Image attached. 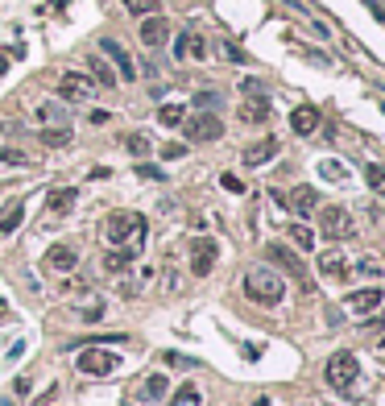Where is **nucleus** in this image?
I'll list each match as a JSON object with an SVG mask.
<instances>
[{
    "label": "nucleus",
    "mask_w": 385,
    "mask_h": 406,
    "mask_svg": "<svg viewBox=\"0 0 385 406\" xmlns=\"http://www.w3.org/2000/svg\"><path fill=\"white\" fill-rule=\"evenodd\" d=\"M245 299L257 307H278L286 299V282L273 266H249L245 270Z\"/></svg>",
    "instance_id": "obj_1"
},
{
    "label": "nucleus",
    "mask_w": 385,
    "mask_h": 406,
    "mask_svg": "<svg viewBox=\"0 0 385 406\" xmlns=\"http://www.w3.org/2000/svg\"><path fill=\"white\" fill-rule=\"evenodd\" d=\"M145 236H149V224H145V216H137V212H112L108 220H104V241L108 245H145Z\"/></svg>",
    "instance_id": "obj_2"
},
{
    "label": "nucleus",
    "mask_w": 385,
    "mask_h": 406,
    "mask_svg": "<svg viewBox=\"0 0 385 406\" xmlns=\"http://www.w3.org/2000/svg\"><path fill=\"white\" fill-rule=\"evenodd\" d=\"M319 212V232L327 241H352L356 236V224H352V212L340 208V203H327V208H315Z\"/></svg>",
    "instance_id": "obj_3"
},
{
    "label": "nucleus",
    "mask_w": 385,
    "mask_h": 406,
    "mask_svg": "<svg viewBox=\"0 0 385 406\" xmlns=\"http://www.w3.org/2000/svg\"><path fill=\"white\" fill-rule=\"evenodd\" d=\"M356 377H360V365H356V353H348V349L332 353L327 365H323V381H327L332 390H348Z\"/></svg>",
    "instance_id": "obj_4"
},
{
    "label": "nucleus",
    "mask_w": 385,
    "mask_h": 406,
    "mask_svg": "<svg viewBox=\"0 0 385 406\" xmlns=\"http://www.w3.org/2000/svg\"><path fill=\"white\" fill-rule=\"evenodd\" d=\"M75 369H79V373H91V377H108V373L121 369V357L108 353V349H100V344H91V349H83V353L75 357Z\"/></svg>",
    "instance_id": "obj_5"
},
{
    "label": "nucleus",
    "mask_w": 385,
    "mask_h": 406,
    "mask_svg": "<svg viewBox=\"0 0 385 406\" xmlns=\"http://www.w3.org/2000/svg\"><path fill=\"white\" fill-rule=\"evenodd\" d=\"M265 257H269V266H278V270H286L290 278H299L302 290H315V286H311V278H306V266H302L299 257H295V249H290V245H278V241H269V245H265Z\"/></svg>",
    "instance_id": "obj_6"
},
{
    "label": "nucleus",
    "mask_w": 385,
    "mask_h": 406,
    "mask_svg": "<svg viewBox=\"0 0 385 406\" xmlns=\"http://www.w3.org/2000/svg\"><path fill=\"white\" fill-rule=\"evenodd\" d=\"M182 133L191 145H208V141H219L224 137V125H219V116L215 112H199V116H191V121H182Z\"/></svg>",
    "instance_id": "obj_7"
},
{
    "label": "nucleus",
    "mask_w": 385,
    "mask_h": 406,
    "mask_svg": "<svg viewBox=\"0 0 385 406\" xmlns=\"http://www.w3.org/2000/svg\"><path fill=\"white\" fill-rule=\"evenodd\" d=\"M278 203H286L295 216H311V212L319 208V191H311V187H290V191L278 195Z\"/></svg>",
    "instance_id": "obj_8"
},
{
    "label": "nucleus",
    "mask_w": 385,
    "mask_h": 406,
    "mask_svg": "<svg viewBox=\"0 0 385 406\" xmlns=\"http://www.w3.org/2000/svg\"><path fill=\"white\" fill-rule=\"evenodd\" d=\"M58 95H62V100H95V79L71 71V75L58 79Z\"/></svg>",
    "instance_id": "obj_9"
},
{
    "label": "nucleus",
    "mask_w": 385,
    "mask_h": 406,
    "mask_svg": "<svg viewBox=\"0 0 385 406\" xmlns=\"http://www.w3.org/2000/svg\"><path fill=\"white\" fill-rule=\"evenodd\" d=\"M381 303H385V290H377V286L352 290V295L344 299V307H348V311H356V316H373V311H377Z\"/></svg>",
    "instance_id": "obj_10"
},
{
    "label": "nucleus",
    "mask_w": 385,
    "mask_h": 406,
    "mask_svg": "<svg viewBox=\"0 0 385 406\" xmlns=\"http://www.w3.org/2000/svg\"><path fill=\"white\" fill-rule=\"evenodd\" d=\"M215 257H219L215 241H195V245H191V273H195V278H208L215 266Z\"/></svg>",
    "instance_id": "obj_11"
},
{
    "label": "nucleus",
    "mask_w": 385,
    "mask_h": 406,
    "mask_svg": "<svg viewBox=\"0 0 385 406\" xmlns=\"http://www.w3.org/2000/svg\"><path fill=\"white\" fill-rule=\"evenodd\" d=\"M100 50H104V54L112 58V67H116V75H121V79H137V67H133L128 50H125L121 42H116V38H104V42H100Z\"/></svg>",
    "instance_id": "obj_12"
},
{
    "label": "nucleus",
    "mask_w": 385,
    "mask_h": 406,
    "mask_svg": "<svg viewBox=\"0 0 385 406\" xmlns=\"http://www.w3.org/2000/svg\"><path fill=\"white\" fill-rule=\"evenodd\" d=\"M166 38H170V21L166 17H158V13H149L145 21H141V42L145 46H166Z\"/></svg>",
    "instance_id": "obj_13"
},
{
    "label": "nucleus",
    "mask_w": 385,
    "mask_h": 406,
    "mask_svg": "<svg viewBox=\"0 0 385 406\" xmlns=\"http://www.w3.org/2000/svg\"><path fill=\"white\" fill-rule=\"evenodd\" d=\"M174 58H208V38L195 34V29L178 34V42H174Z\"/></svg>",
    "instance_id": "obj_14"
},
{
    "label": "nucleus",
    "mask_w": 385,
    "mask_h": 406,
    "mask_svg": "<svg viewBox=\"0 0 385 406\" xmlns=\"http://www.w3.org/2000/svg\"><path fill=\"white\" fill-rule=\"evenodd\" d=\"M269 112H273V108H269V100H265L261 91H253L249 100H241V121H245V125H265Z\"/></svg>",
    "instance_id": "obj_15"
},
{
    "label": "nucleus",
    "mask_w": 385,
    "mask_h": 406,
    "mask_svg": "<svg viewBox=\"0 0 385 406\" xmlns=\"http://www.w3.org/2000/svg\"><path fill=\"white\" fill-rule=\"evenodd\" d=\"M278 137H261V141H253L249 149H245V166H265L269 158H278Z\"/></svg>",
    "instance_id": "obj_16"
},
{
    "label": "nucleus",
    "mask_w": 385,
    "mask_h": 406,
    "mask_svg": "<svg viewBox=\"0 0 385 406\" xmlns=\"http://www.w3.org/2000/svg\"><path fill=\"white\" fill-rule=\"evenodd\" d=\"M75 199H79L75 187H54L50 199H46V212H50V216H67V212L75 208Z\"/></svg>",
    "instance_id": "obj_17"
},
{
    "label": "nucleus",
    "mask_w": 385,
    "mask_h": 406,
    "mask_svg": "<svg viewBox=\"0 0 385 406\" xmlns=\"http://www.w3.org/2000/svg\"><path fill=\"white\" fill-rule=\"evenodd\" d=\"M290 129H295V133H315V129H319V108H315V104H302V108H295V112H290Z\"/></svg>",
    "instance_id": "obj_18"
},
{
    "label": "nucleus",
    "mask_w": 385,
    "mask_h": 406,
    "mask_svg": "<svg viewBox=\"0 0 385 406\" xmlns=\"http://www.w3.org/2000/svg\"><path fill=\"white\" fill-rule=\"evenodd\" d=\"M46 262H50V270H58V273H71L75 266H79V253L71 249V245H54L50 253H46Z\"/></svg>",
    "instance_id": "obj_19"
},
{
    "label": "nucleus",
    "mask_w": 385,
    "mask_h": 406,
    "mask_svg": "<svg viewBox=\"0 0 385 406\" xmlns=\"http://www.w3.org/2000/svg\"><path fill=\"white\" fill-rule=\"evenodd\" d=\"M166 390H170V381H166L162 373H154V377H145V386L137 390V398H141V402H162Z\"/></svg>",
    "instance_id": "obj_20"
},
{
    "label": "nucleus",
    "mask_w": 385,
    "mask_h": 406,
    "mask_svg": "<svg viewBox=\"0 0 385 406\" xmlns=\"http://www.w3.org/2000/svg\"><path fill=\"white\" fill-rule=\"evenodd\" d=\"M319 273H323V278H344V273H348V262L340 257V249L319 253Z\"/></svg>",
    "instance_id": "obj_21"
},
{
    "label": "nucleus",
    "mask_w": 385,
    "mask_h": 406,
    "mask_svg": "<svg viewBox=\"0 0 385 406\" xmlns=\"http://www.w3.org/2000/svg\"><path fill=\"white\" fill-rule=\"evenodd\" d=\"M87 67H91V79H95V88H116V79H121V75H116V71H112L104 58H91Z\"/></svg>",
    "instance_id": "obj_22"
},
{
    "label": "nucleus",
    "mask_w": 385,
    "mask_h": 406,
    "mask_svg": "<svg viewBox=\"0 0 385 406\" xmlns=\"http://www.w3.org/2000/svg\"><path fill=\"white\" fill-rule=\"evenodd\" d=\"M133 266V249H112V253H104V270L108 273H125Z\"/></svg>",
    "instance_id": "obj_23"
},
{
    "label": "nucleus",
    "mask_w": 385,
    "mask_h": 406,
    "mask_svg": "<svg viewBox=\"0 0 385 406\" xmlns=\"http://www.w3.org/2000/svg\"><path fill=\"white\" fill-rule=\"evenodd\" d=\"M25 220V203H13L4 216H0V236H8V232H17V224Z\"/></svg>",
    "instance_id": "obj_24"
},
{
    "label": "nucleus",
    "mask_w": 385,
    "mask_h": 406,
    "mask_svg": "<svg viewBox=\"0 0 385 406\" xmlns=\"http://www.w3.org/2000/svg\"><path fill=\"white\" fill-rule=\"evenodd\" d=\"M290 241H295V249H302V253L315 249V232H311L306 224H290Z\"/></svg>",
    "instance_id": "obj_25"
},
{
    "label": "nucleus",
    "mask_w": 385,
    "mask_h": 406,
    "mask_svg": "<svg viewBox=\"0 0 385 406\" xmlns=\"http://www.w3.org/2000/svg\"><path fill=\"white\" fill-rule=\"evenodd\" d=\"M170 406H203V394H199L195 386H178L174 398H170Z\"/></svg>",
    "instance_id": "obj_26"
},
{
    "label": "nucleus",
    "mask_w": 385,
    "mask_h": 406,
    "mask_svg": "<svg viewBox=\"0 0 385 406\" xmlns=\"http://www.w3.org/2000/svg\"><path fill=\"white\" fill-rule=\"evenodd\" d=\"M158 121H162V125H182V121H187V108H182V104H162V108H158Z\"/></svg>",
    "instance_id": "obj_27"
},
{
    "label": "nucleus",
    "mask_w": 385,
    "mask_h": 406,
    "mask_svg": "<svg viewBox=\"0 0 385 406\" xmlns=\"http://www.w3.org/2000/svg\"><path fill=\"white\" fill-rule=\"evenodd\" d=\"M365 179H369V187H373V191H377V195L385 199V166L369 162V166H365Z\"/></svg>",
    "instance_id": "obj_28"
},
{
    "label": "nucleus",
    "mask_w": 385,
    "mask_h": 406,
    "mask_svg": "<svg viewBox=\"0 0 385 406\" xmlns=\"http://www.w3.org/2000/svg\"><path fill=\"white\" fill-rule=\"evenodd\" d=\"M125 8L133 17H149V13H158V0H125Z\"/></svg>",
    "instance_id": "obj_29"
},
{
    "label": "nucleus",
    "mask_w": 385,
    "mask_h": 406,
    "mask_svg": "<svg viewBox=\"0 0 385 406\" xmlns=\"http://www.w3.org/2000/svg\"><path fill=\"white\" fill-rule=\"evenodd\" d=\"M67 141H71V129H46L42 133V145H54V149L67 145Z\"/></svg>",
    "instance_id": "obj_30"
},
{
    "label": "nucleus",
    "mask_w": 385,
    "mask_h": 406,
    "mask_svg": "<svg viewBox=\"0 0 385 406\" xmlns=\"http://www.w3.org/2000/svg\"><path fill=\"white\" fill-rule=\"evenodd\" d=\"M125 145L133 149V154H137V158H145V154H149V137H141V133H128Z\"/></svg>",
    "instance_id": "obj_31"
},
{
    "label": "nucleus",
    "mask_w": 385,
    "mask_h": 406,
    "mask_svg": "<svg viewBox=\"0 0 385 406\" xmlns=\"http://www.w3.org/2000/svg\"><path fill=\"white\" fill-rule=\"evenodd\" d=\"M319 170H323V179H348V166H344V162H323V166H319Z\"/></svg>",
    "instance_id": "obj_32"
},
{
    "label": "nucleus",
    "mask_w": 385,
    "mask_h": 406,
    "mask_svg": "<svg viewBox=\"0 0 385 406\" xmlns=\"http://www.w3.org/2000/svg\"><path fill=\"white\" fill-rule=\"evenodd\" d=\"M166 365H174V369H199L195 357H182V353H166Z\"/></svg>",
    "instance_id": "obj_33"
},
{
    "label": "nucleus",
    "mask_w": 385,
    "mask_h": 406,
    "mask_svg": "<svg viewBox=\"0 0 385 406\" xmlns=\"http://www.w3.org/2000/svg\"><path fill=\"white\" fill-rule=\"evenodd\" d=\"M195 108H199V112H203V108H219V95H215V91H199V95H195Z\"/></svg>",
    "instance_id": "obj_34"
},
{
    "label": "nucleus",
    "mask_w": 385,
    "mask_h": 406,
    "mask_svg": "<svg viewBox=\"0 0 385 406\" xmlns=\"http://www.w3.org/2000/svg\"><path fill=\"white\" fill-rule=\"evenodd\" d=\"M0 162H8V166H25L29 158H25L21 149H4V145H0Z\"/></svg>",
    "instance_id": "obj_35"
},
{
    "label": "nucleus",
    "mask_w": 385,
    "mask_h": 406,
    "mask_svg": "<svg viewBox=\"0 0 385 406\" xmlns=\"http://www.w3.org/2000/svg\"><path fill=\"white\" fill-rule=\"evenodd\" d=\"M162 158H166V162H178V158H187V145H182V141H170V145L162 149Z\"/></svg>",
    "instance_id": "obj_36"
},
{
    "label": "nucleus",
    "mask_w": 385,
    "mask_h": 406,
    "mask_svg": "<svg viewBox=\"0 0 385 406\" xmlns=\"http://www.w3.org/2000/svg\"><path fill=\"white\" fill-rule=\"evenodd\" d=\"M356 273H369V278H381L385 266L381 262H356Z\"/></svg>",
    "instance_id": "obj_37"
},
{
    "label": "nucleus",
    "mask_w": 385,
    "mask_h": 406,
    "mask_svg": "<svg viewBox=\"0 0 385 406\" xmlns=\"http://www.w3.org/2000/svg\"><path fill=\"white\" fill-rule=\"evenodd\" d=\"M219 182H224V191H232V195H241V191H245V182L236 179V175H219Z\"/></svg>",
    "instance_id": "obj_38"
},
{
    "label": "nucleus",
    "mask_w": 385,
    "mask_h": 406,
    "mask_svg": "<svg viewBox=\"0 0 385 406\" xmlns=\"http://www.w3.org/2000/svg\"><path fill=\"white\" fill-rule=\"evenodd\" d=\"M219 50H224V58H228V62H245V54H241V50H236L232 42H224Z\"/></svg>",
    "instance_id": "obj_39"
},
{
    "label": "nucleus",
    "mask_w": 385,
    "mask_h": 406,
    "mask_svg": "<svg viewBox=\"0 0 385 406\" xmlns=\"http://www.w3.org/2000/svg\"><path fill=\"white\" fill-rule=\"evenodd\" d=\"M381 307H385V303H381ZM365 327H385V311H381V316H377V311H373V316H365Z\"/></svg>",
    "instance_id": "obj_40"
},
{
    "label": "nucleus",
    "mask_w": 385,
    "mask_h": 406,
    "mask_svg": "<svg viewBox=\"0 0 385 406\" xmlns=\"http://www.w3.org/2000/svg\"><path fill=\"white\" fill-rule=\"evenodd\" d=\"M137 175H145V179H162V170H158V166H137Z\"/></svg>",
    "instance_id": "obj_41"
},
{
    "label": "nucleus",
    "mask_w": 385,
    "mask_h": 406,
    "mask_svg": "<svg viewBox=\"0 0 385 406\" xmlns=\"http://www.w3.org/2000/svg\"><path fill=\"white\" fill-rule=\"evenodd\" d=\"M377 361H385V340L377 344Z\"/></svg>",
    "instance_id": "obj_42"
},
{
    "label": "nucleus",
    "mask_w": 385,
    "mask_h": 406,
    "mask_svg": "<svg viewBox=\"0 0 385 406\" xmlns=\"http://www.w3.org/2000/svg\"><path fill=\"white\" fill-rule=\"evenodd\" d=\"M257 406H269V398H257Z\"/></svg>",
    "instance_id": "obj_43"
},
{
    "label": "nucleus",
    "mask_w": 385,
    "mask_h": 406,
    "mask_svg": "<svg viewBox=\"0 0 385 406\" xmlns=\"http://www.w3.org/2000/svg\"><path fill=\"white\" fill-rule=\"evenodd\" d=\"M4 406H8V402H4Z\"/></svg>",
    "instance_id": "obj_44"
}]
</instances>
